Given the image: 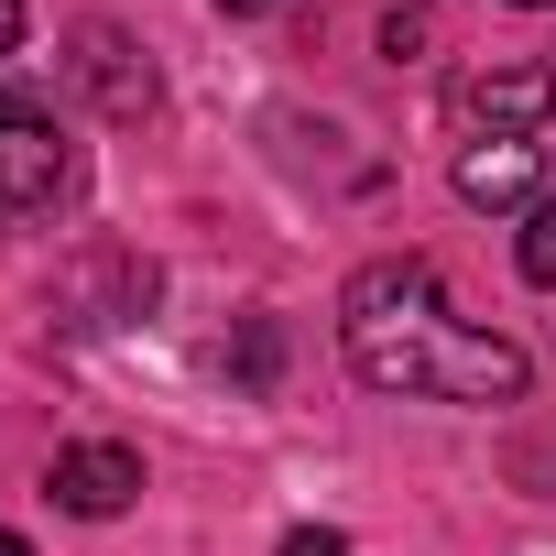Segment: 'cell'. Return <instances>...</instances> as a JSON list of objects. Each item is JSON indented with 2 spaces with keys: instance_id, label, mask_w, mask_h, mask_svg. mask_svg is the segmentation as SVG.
Wrapping results in <instances>:
<instances>
[{
  "instance_id": "5",
  "label": "cell",
  "mask_w": 556,
  "mask_h": 556,
  "mask_svg": "<svg viewBox=\"0 0 556 556\" xmlns=\"http://www.w3.org/2000/svg\"><path fill=\"white\" fill-rule=\"evenodd\" d=\"M66 66H77V88H88L110 121H142V110H153V66H142V45H131V34L77 23V55H66Z\"/></svg>"
},
{
  "instance_id": "3",
  "label": "cell",
  "mask_w": 556,
  "mask_h": 556,
  "mask_svg": "<svg viewBox=\"0 0 556 556\" xmlns=\"http://www.w3.org/2000/svg\"><path fill=\"white\" fill-rule=\"evenodd\" d=\"M545 110H556V77H545V66H469V77L447 88L458 142H523Z\"/></svg>"
},
{
  "instance_id": "9",
  "label": "cell",
  "mask_w": 556,
  "mask_h": 556,
  "mask_svg": "<svg viewBox=\"0 0 556 556\" xmlns=\"http://www.w3.org/2000/svg\"><path fill=\"white\" fill-rule=\"evenodd\" d=\"M273 556H350V534H328V523H295V534L273 545Z\"/></svg>"
},
{
  "instance_id": "2",
  "label": "cell",
  "mask_w": 556,
  "mask_h": 556,
  "mask_svg": "<svg viewBox=\"0 0 556 556\" xmlns=\"http://www.w3.org/2000/svg\"><path fill=\"white\" fill-rule=\"evenodd\" d=\"M66 197H77V142H66L34 99L0 88V218H45V207H66Z\"/></svg>"
},
{
  "instance_id": "13",
  "label": "cell",
  "mask_w": 556,
  "mask_h": 556,
  "mask_svg": "<svg viewBox=\"0 0 556 556\" xmlns=\"http://www.w3.org/2000/svg\"><path fill=\"white\" fill-rule=\"evenodd\" d=\"M513 12H545V0H513Z\"/></svg>"
},
{
  "instance_id": "7",
  "label": "cell",
  "mask_w": 556,
  "mask_h": 556,
  "mask_svg": "<svg viewBox=\"0 0 556 556\" xmlns=\"http://www.w3.org/2000/svg\"><path fill=\"white\" fill-rule=\"evenodd\" d=\"M523 273H534V285H556V186H545L534 218H523Z\"/></svg>"
},
{
  "instance_id": "4",
  "label": "cell",
  "mask_w": 556,
  "mask_h": 556,
  "mask_svg": "<svg viewBox=\"0 0 556 556\" xmlns=\"http://www.w3.org/2000/svg\"><path fill=\"white\" fill-rule=\"evenodd\" d=\"M45 491H55L77 523H110V513H131V491H142V458H131V447H110V437H88V447H55Z\"/></svg>"
},
{
  "instance_id": "6",
  "label": "cell",
  "mask_w": 556,
  "mask_h": 556,
  "mask_svg": "<svg viewBox=\"0 0 556 556\" xmlns=\"http://www.w3.org/2000/svg\"><path fill=\"white\" fill-rule=\"evenodd\" d=\"M458 197H469V207L534 197V142H458Z\"/></svg>"
},
{
  "instance_id": "12",
  "label": "cell",
  "mask_w": 556,
  "mask_h": 556,
  "mask_svg": "<svg viewBox=\"0 0 556 556\" xmlns=\"http://www.w3.org/2000/svg\"><path fill=\"white\" fill-rule=\"evenodd\" d=\"M218 12H273V0H218Z\"/></svg>"
},
{
  "instance_id": "1",
  "label": "cell",
  "mask_w": 556,
  "mask_h": 556,
  "mask_svg": "<svg viewBox=\"0 0 556 556\" xmlns=\"http://www.w3.org/2000/svg\"><path fill=\"white\" fill-rule=\"evenodd\" d=\"M339 350H350V371H361L371 393H404V404H523V382H534V361H523L502 328H469V317L437 295V262H426V251L350 273Z\"/></svg>"
},
{
  "instance_id": "10",
  "label": "cell",
  "mask_w": 556,
  "mask_h": 556,
  "mask_svg": "<svg viewBox=\"0 0 556 556\" xmlns=\"http://www.w3.org/2000/svg\"><path fill=\"white\" fill-rule=\"evenodd\" d=\"M23 45V0H0V55H12Z\"/></svg>"
},
{
  "instance_id": "11",
  "label": "cell",
  "mask_w": 556,
  "mask_h": 556,
  "mask_svg": "<svg viewBox=\"0 0 556 556\" xmlns=\"http://www.w3.org/2000/svg\"><path fill=\"white\" fill-rule=\"evenodd\" d=\"M0 556H34V545H23V534H12V523H0Z\"/></svg>"
},
{
  "instance_id": "8",
  "label": "cell",
  "mask_w": 556,
  "mask_h": 556,
  "mask_svg": "<svg viewBox=\"0 0 556 556\" xmlns=\"http://www.w3.org/2000/svg\"><path fill=\"white\" fill-rule=\"evenodd\" d=\"M273 361H285V339L251 328V339H240V382H273Z\"/></svg>"
}]
</instances>
